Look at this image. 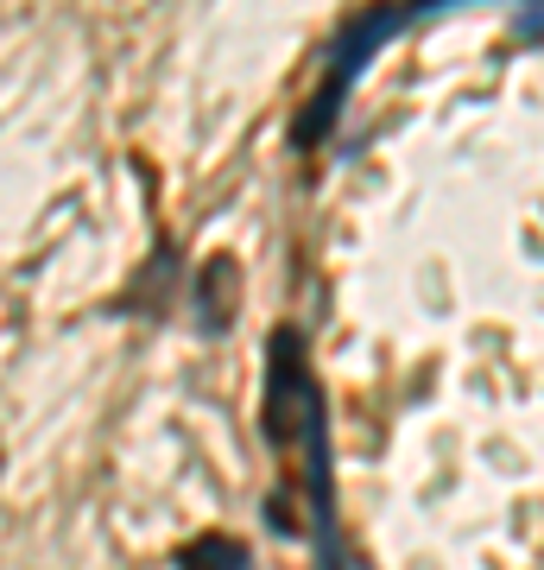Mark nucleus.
Here are the masks:
<instances>
[{"instance_id": "obj_1", "label": "nucleus", "mask_w": 544, "mask_h": 570, "mask_svg": "<svg viewBox=\"0 0 544 570\" xmlns=\"http://www.w3.org/2000/svg\"><path fill=\"white\" fill-rule=\"evenodd\" d=\"M424 7H380V13H362V20H348V32H343V45H336V63H329V77H323V89H317V102H310V115L298 121V140L304 146H317L323 140V127L336 121V108H343V96L355 89V77L367 70V58L380 51L393 32H405V26L418 20Z\"/></svg>"}, {"instance_id": "obj_2", "label": "nucleus", "mask_w": 544, "mask_h": 570, "mask_svg": "<svg viewBox=\"0 0 544 570\" xmlns=\"http://www.w3.org/2000/svg\"><path fill=\"white\" fill-rule=\"evenodd\" d=\"M298 438H304V456H310V508H317V551H323V570H343V564H336V482H329V412H323V393H317V387L304 393Z\"/></svg>"}, {"instance_id": "obj_3", "label": "nucleus", "mask_w": 544, "mask_h": 570, "mask_svg": "<svg viewBox=\"0 0 544 570\" xmlns=\"http://www.w3.org/2000/svg\"><path fill=\"white\" fill-rule=\"evenodd\" d=\"M247 551L235 546V539H202V546H190L178 558V570H241Z\"/></svg>"}]
</instances>
